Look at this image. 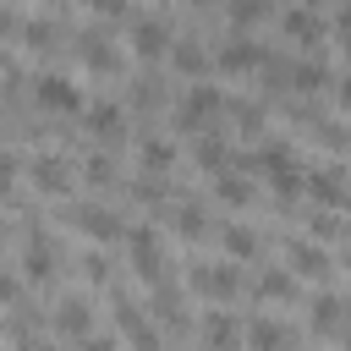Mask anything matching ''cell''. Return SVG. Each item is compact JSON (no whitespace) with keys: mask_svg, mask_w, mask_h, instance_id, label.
<instances>
[{"mask_svg":"<svg viewBox=\"0 0 351 351\" xmlns=\"http://www.w3.org/2000/svg\"><path fill=\"white\" fill-rule=\"evenodd\" d=\"M247 346L252 351H291V329L274 318H258V324H247Z\"/></svg>","mask_w":351,"mask_h":351,"instance_id":"4fadbf2b","label":"cell"},{"mask_svg":"<svg viewBox=\"0 0 351 351\" xmlns=\"http://www.w3.org/2000/svg\"><path fill=\"white\" fill-rule=\"evenodd\" d=\"M192 5H203V0H192Z\"/></svg>","mask_w":351,"mask_h":351,"instance_id":"60d3db41","label":"cell"},{"mask_svg":"<svg viewBox=\"0 0 351 351\" xmlns=\"http://www.w3.org/2000/svg\"><path fill=\"white\" fill-rule=\"evenodd\" d=\"M33 186H38V192H49V197H60V192L71 186V165H66L60 154H44V159H33Z\"/></svg>","mask_w":351,"mask_h":351,"instance_id":"ba28073f","label":"cell"},{"mask_svg":"<svg viewBox=\"0 0 351 351\" xmlns=\"http://www.w3.org/2000/svg\"><path fill=\"white\" fill-rule=\"evenodd\" d=\"M71 225H77L82 236H93V241H115V236H121V219H115L110 208H99V203L77 208V214H71Z\"/></svg>","mask_w":351,"mask_h":351,"instance_id":"9c48e42d","label":"cell"},{"mask_svg":"<svg viewBox=\"0 0 351 351\" xmlns=\"http://www.w3.org/2000/svg\"><path fill=\"white\" fill-rule=\"evenodd\" d=\"M291 269L318 280V274H329V252H324V247H313V241H296V247H291Z\"/></svg>","mask_w":351,"mask_h":351,"instance_id":"9a60e30c","label":"cell"},{"mask_svg":"<svg viewBox=\"0 0 351 351\" xmlns=\"http://www.w3.org/2000/svg\"><path fill=\"white\" fill-rule=\"evenodd\" d=\"M203 340H208V351H241V324L214 313V318L203 324Z\"/></svg>","mask_w":351,"mask_h":351,"instance_id":"5bb4252c","label":"cell"},{"mask_svg":"<svg viewBox=\"0 0 351 351\" xmlns=\"http://www.w3.org/2000/svg\"><path fill=\"white\" fill-rule=\"evenodd\" d=\"M33 93H38V104H44V110H60V115H77V110H82L77 82H71V77H60V71H44V77L33 82Z\"/></svg>","mask_w":351,"mask_h":351,"instance_id":"3957f363","label":"cell"},{"mask_svg":"<svg viewBox=\"0 0 351 351\" xmlns=\"http://www.w3.org/2000/svg\"><path fill=\"white\" fill-rule=\"evenodd\" d=\"M285 33H291L296 44H307V49H318V44H324V22H318V11H313V5H291V11H285Z\"/></svg>","mask_w":351,"mask_h":351,"instance_id":"30bf717a","label":"cell"},{"mask_svg":"<svg viewBox=\"0 0 351 351\" xmlns=\"http://www.w3.org/2000/svg\"><path fill=\"white\" fill-rule=\"evenodd\" d=\"M263 11H269L263 0H230V22H236V27H252Z\"/></svg>","mask_w":351,"mask_h":351,"instance_id":"f1b7e54d","label":"cell"},{"mask_svg":"<svg viewBox=\"0 0 351 351\" xmlns=\"http://www.w3.org/2000/svg\"><path fill=\"white\" fill-rule=\"evenodd\" d=\"M176 230H181V236H203V208H197V203H181V208H176Z\"/></svg>","mask_w":351,"mask_h":351,"instance_id":"83f0119b","label":"cell"},{"mask_svg":"<svg viewBox=\"0 0 351 351\" xmlns=\"http://www.w3.org/2000/svg\"><path fill=\"white\" fill-rule=\"evenodd\" d=\"M27 274H33V280H49V274H55V241H44V236L27 241Z\"/></svg>","mask_w":351,"mask_h":351,"instance_id":"ac0fdd59","label":"cell"},{"mask_svg":"<svg viewBox=\"0 0 351 351\" xmlns=\"http://www.w3.org/2000/svg\"><path fill=\"white\" fill-rule=\"evenodd\" d=\"M197 165L219 176V170H230V148H225L219 137H203V143H197Z\"/></svg>","mask_w":351,"mask_h":351,"instance_id":"cb8c5ba5","label":"cell"},{"mask_svg":"<svg viewBox=\"0 0 351 351\" xmlns=\"http://www.w3.org/2000/svg\"><path fill=\"white\" fill-rule=\"evenodd\" d=\"M5 33H16V16H11V11L0 5V38H5Z\"/></svg>","mask_w":351,"mask_h":351,"instance_id":"74e56055","label":"cell"},{"mask_svg":"<svg viewBox=\"0 0 351 351\" xmlns=\"http://www.w3.org/2000/svg\"><path fill=\"white\" fill-rule=\"evenodd\" d=\"M230 110H236V121H241V126H258V121H263V115H258V104H230Z\"/></svg>","mask_w":351,"mask_h":351,"instance_id":"d590c367","label":"cell"},{"mask_svg":"<svg viewBox=\"0 0 351 351\" xmlns=\"http://www.w3.org/2000/svg\"><path fill=\"white\" fill-rule=\"evenodd\" d=\"M16 181V154H0V192Z\"/></svg>","mask_w":351,"mask_h":351,"instance_id":"e575fe53","label":"cell"},{"mask_svg":"<svg viewBox=\"0 0 351 351\" xmlns=\"http://www.w3.org/2000/svg\"><path fill=\"white\" fill-rule=\"evenodd\" d=\"M82 176H88V181H93V186H104V181H110V176H115V165H110V154H93V159H88V165H82Z\"/></svg>","mask_w":351,"mask_h":351,"instance_id":"f546056e","label":"cell"},{"mask_svg":"<svg viewBox=\"0 0 351 351\" xmlns=\"http://www.w3.org/2000/svg\"><path fill=\"white\" fill-rule=\"evenodd\" d=\"M192 291L219 302V296H236V291H241V274H236L230 263H197V269H192Z\"/></svg>","mask_w":351,"mask_h":351,"instance_id":"277c9868","label":"cell"},{"mask_svg":"<svg viewBox=\"0 0 351 351\" xmlns=\"http://www.w3.org/2000/svg\"><path fill=\"white\" fill-rule=\"evenodd\" d=\"M16 291H22V285H16L11 274H0V302H16Z\"/></svg>","mask_w":351,"mask_h":351,"instance_id":"8d00e7d4","label":"cell"},{"mask_svg":"<svg viewBox=\"0 0 351 351\" xmlns=\"http://www.w3.org/2000/svg\"><path fill=\"white\" fill-rule=\"evenodd\" d=\"M82 269H88V280H93V285H104V280H110V263H104V258H88Z\"/></svg>","mask_w":351,"mask_h":351,"instance_id":"836d02e7","label":"cell"},{"mask_svg":"<svg viewBox=\"0 0 351 351\" xmlns=\"http://www.w3.org/2000/svg\"><path fill=\"white\" fill-rule=\"evenodd\" d=\"M291 82H296V88H302V93H318V88H324V82H329V71H324V66H318V60H313V66H296V71H291Z\"/></svg>","mask_w":351,"mask_h":351,"instance_id":"4316f807","label":"cell"},{"mask_svg":"<svg viewBox=\"0 0 351 351\" xmlns=\"http://www.w3.org/2000/svg\"><path fill=\"white\" fill-rule=\"evenodd\" d=\"M121 104H88V132H99V137H115L121 132Z\"/></svg>","mask_w":351,"mask_h":351,"instance_id":"d6986e66","label":"cell"},{"mask_svg":"<svg viewBox=\"0 0 351 351\" xmlns=\"http://www.w3.org/2000/svg\"><path fill=\"white\" fill-rule=\"evenodd\" d=\"M214 186H219V197H225L230 208H247V203H252V181L230 176V170H219V176H214Z\"/></svg>","mask_w":351,"mask_h":351,"instance_id":"ffe728a7","label":"cell"},{"mask_svg":"<svg viewBox=\"0 0 351 351\" xmlns=\"http://www.w3.org/2000/svg\"><path fill=\"white\" fill-rule=\"evenodd\" d=\"M225 110V99H219V88H192L186 99H181V110H176V121L186 126V132H197L203 121H214Z\"/></svg>","mask_w":351,"mask_h":351,"instance_id":"5b68a950","label":"cell"},{"mask_svg":"<svg viewBox=\"0 0 351 351\" xmlns=\"http://www.w3.org/2000/svg\"><path fill=\"white\" fill-rule=\"evenodd\" d=\"M176 49H170V60H176V71H186V77H203L208 71V55L192 44V38H170Z\"/></svg>","mask_w":351,"mask_h":351,"instance_id":"e0dca14e","label":"cell"},{"mask_svg":"<svg viewBox=\"0 0 351 351\" xmlns=\"http://www.w3.org/2000/svg\"><path fill=\"white\" fill-rule=\"evenodd\" d=\"M121 329L132 335V346H137V351H159V335L143 324V313H137L132 302H121Z\"/></svg>","mask_w":351,"mask_h":351,"instance_id":"2e32d148","label":"cell"},{"mask_svg":"<svg viewBox=\"0 0 351 351\" xmlns=\"http://www.w3.org/2000/svg\"><path fill=\"white\" fill-rule=\"evenodd\" d=\"M313 329L318 335H340V296H318L313 302Z\"/></svg>","mask_w":351,"mask_h":351,"instance_id":"7402d4cb","label":"cell"},{"mask_svg":"<svg viewBox=\"0 0 351 351\" xmlns=\"http://www.w3.org/2000/svg\"><path fill=\"white\" fill-rule=\"evenodd\" d=\"M77 351H115V340H104V335H77Z\"/></svg>","mask_w":351,"mask_h":351,"instance_id":"d6a6232c","label":"cell"},{"mask_svg":"<svg viewBox=\"0 0 351 351\" xmlns=\"http://www.w3.org/2000/svg\"><path fill=\"white\" fill-rule=\"evenodd\" d=\"M219 241H225V252H230V258H252V252H258V236H252L247 225H230Z\"/></svg>","mask_w":351,"mask_h":351,"instance_id":"484cf974","label":"cell"},{"mask_svg":"<svg viewBox=\"0 0 351 351\" xmlns=\"http://www.w3.org/2000/svg\"><path fill=\"white\" fill-rule=\"evenodd\" d=\"M88 324H93V307H88L82 296H66V302L55 307V329H60V335L77 340V335H88Z\"/></svg>","mask_w":351,"mask_h":351,"instance_id":"7c38bea8","label":"cell"},{"mask_svg":"<svg viewBox=\"0 0 351 351\" xmlns=\"http://www.w3.org/2000/svg\"><path fill=\"white\" fill-rule=\"evenodd\" d=\"M170 165H176V148H170L165 137H148V143H143V170L159 176V170H170Z\"/></svg>","mask_w":351,"mask_h":351,"instance_id":"44dd1931","label":"cell"},{"mask_svg":"<svg viewBox=\"0 0 351 351\" xmlns=\"http://www.w3.org/2000/svg\"><path fill=\"white\" fill-rule=\"evenodd\" d=\"M132 269H137L148 285H159V274H165V247H159V230H154V225H137V230H132Z\"/></svg>","mask_w":351,"mask_h":351,"instance_id":"7a4b0ae2","label":"cell"},{"mask_svg":"<svg viewBox=\"0 0 351 351\" xmlns=\"http://www.w3.org/2000/svg\"><path fill=\"white\" fill-rule=\"evenodd\" d=\"M258 66H263V44H252V38H236L219 49V71H230V77H247Z\"/></svg>","mask_w":351,"mask_h":351,"instance_id":"52a82bcc","label":"cell"},{"mask_svg":"<svg viewBox=\"0 0 351 351\" xmlns=\"http://www.w3.org/2000/svg\"><path fill=\"white\" fill-rule=\"evenodd\" d=\"M302 186L324 203V208H340L346 203V181H340V165H324V170H307L302 176Z\"/></svg>","mask_w":351,"mask_h":351,"instance_id":"8992f818","label":"cell"},{"mask_svg":"<svg viewBox=\"0 0 351 351\" xmlns=\"http://www.w3.org/2000/svg\"><path fill=\"white\" fill-rule=\"evenodd\" d=\"M313 230H318V236H340V219H335V208L313 214Z\"/></svg>","mask_w":351,"mask_h":351,"instance_id":"1f68e13d","label":"cell"},{"mask_svg":"<svg viewBox=\"0 0 351 351\" xmlns=\"http://www.w3.org/2000/svg\"><path fill=\"white\" fill-rule=\"evenodd\" d=\"M302 5H324V0H302Z\"/></svg>","mask_w":351,"mask_h":351,"instance_id":"ab89813d","label":"cell"},{"mask_svg":"<svg viewBox=\"0 0 351 351\" xmlns=\"http://www.w3.org/2000/svg\"><path fill=\"white\" fill-rule=\"evenodd\" d=\"M132 49H137L143 60H154V55H165V49H170V27H165L159 16H143V22L132 27Z\"/></svg>","mask_w":351,"mask_h":351,"instance_id":"8fae6325","label":"cell"},{"mask_svg":"<svg viewBox=\"0 0 351 351\" xmlns=\"http://www.w3.org/2000/svg\"><path fill=\"white\" fill-rule=\"evenodd\" d=\"M88 5H93V11H104V16H115V11H121V0H88Z\"/></svg>","mask_w":351,"mask_h":351,"instance_id":"f35d334b","label":"cell"},{"mask_svg":"<svg viewBox=\"0 0 351 351\" xmlns=\"http://www.w3.org/2000/svg\"><path fill=\"white\" fill-rule=\"evenodd\" d=\"M252 165L269 176V186H274L280 197H296V192H302V170H296V159H291V148H285V143L258 148V159H252Z\"/></svg>","mask_w":351,"mask_h":351,"instance_id":"6da1fadb","label":"cell"},{"mask_svg":"<svg viewBox=\"0 0 351 351\" xmlns=\"http://www.w3.org/2000/svg\"><path fill=\"white\" fill-rule=\"evenodd\" d=\"M82 60H88L93 71H115V66H121V55H115L104 38H82Z\"/></svg>","mask_w":351,"mask_h":351,"instance_id":"603a6c76","label":"cell"},{"mask_svg":"<svg viewBox=\"0 0 351 351\" xmlns=\"http://www.w3.org/2000/svg\"><path fill=\"white\" fill-rule=\"evenodd\" d=\"M258 296H269V302H291V296H296V285H291V274H285V269H269V274L258 280Z\"/></svg>","mask_w":351,"mask_h":351,"instance_id":"d4e9b609","label":"cell"},{"mask_svg":"<svg viewBox=\"0 0 351 351\" xmlns=\"http://www.w3.org/2000/svg\"><path fill=\"white\" fill-rule=\"evenodd\" d=\"M22 33H27V44H33V49H49V44H55V22H27Z\"/></svg>","mask_w":351,"mask_h":351,"instance_id":"4dcf8cb0","label":"cell"}]
</instances>
